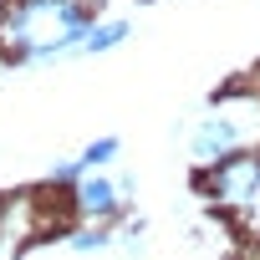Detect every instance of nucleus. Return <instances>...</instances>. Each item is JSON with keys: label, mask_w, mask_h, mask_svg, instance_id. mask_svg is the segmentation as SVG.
I'll return each instance as SVG.
<instances>
[{"label": "nucleus", "mask_w": 260, "mask_h": 260, "mask_svg": "<svg viewBox=\"0 0 260 260\" xmlns=\"http://www.w3.org/2000/svg\"><path fill=\"white\" fill-rule=\"evenodd\" d=\"M112 148H117V143H112V138H102V143H92V148H87V158H82V164H107V158H112Z\"/></svg>", "instance_id": "6"}, {"label": "nucleus", "mask_w": 260, "mask_h": 260, "mask_svg": "<svg viewBox=\"0 0 260 260\" xmlns=\"http://www.w3.org/2000/svg\"><path fill=\"white\" fill-rule=\"evenodd\" d=\"M72 245H77V250H97V245H107V235H102V230H87V235H77Z\"/></svg>", "instance_id": "7"}, {"label": "nucleus", "mask_w": 260, "mask_h": 260, "mask_svg": "<svg viewBox=\"0 0 260 260\" xmlns=\"http://www.w3.org/2000/svg\"><path fill=\"white\" fill-rule=\"evenodd\" d=\"M240 138H245V127L235 117H209L199 133H194V158H204V164L209 158H230Z\"/></svg>", "instance_id": "3"}, {"label": "nucleus", "mask_w": 260, "mask_h": 260, "mask_svg": "<svg viewBox=\"0 0 260 260\" xmlns=\"http://www.w3.org/2000/svg\"><path fill=\"white\" fill-rule=\"evenodd\" d=\"M122 36H127V26H122V21H112V26H102V31L92 26V31L82 36V46H87V51H107V46H117Z\"/></svg>", "instance_id": "5"}, {"label": "nucleus", "mask_w": 260, "mask_h": 260, "mask_svg": "<svg viewBox=\"0 0 260 260\" xmlns=\"http://www.w3.org/2000/svg\"><path fill=\"white\" fill-rule=\"evenodd\" d=\"M82 204H87L92 214H112V209H117V194H112L107 179H87V184H82Z\"/></svg>", "instance_id": "4"}, {"label": "nucleus", "mask_w": 260, "mask_h": 260, "mask_svg": "<svg viewBox=\"0 0 260 260\" xmlns=\"http://www.w3.org/2000/svg\"><path fill=\"white\" fill-rule=\"evenodd\" d=\"M255 189H260V158L255 153H230L204 179V194H214V199H250Z\"/></svg>", "instance_id": "2"}, {"label": "nucleus", "mask_w": 260, "mask_h": 260, "mask_svg": "<svg viewBox=\"0 0 260 260\" xmlns=\"http://www.w3.org/2000/svg\"><path fill=\"white\" fill-rule=\"evenodd\" d=\"M87 11L77 0H16L0 21V41L16 56H56L82 46L87 36Z\"/></svg>", "instance_id": "1"}]
</instances>
